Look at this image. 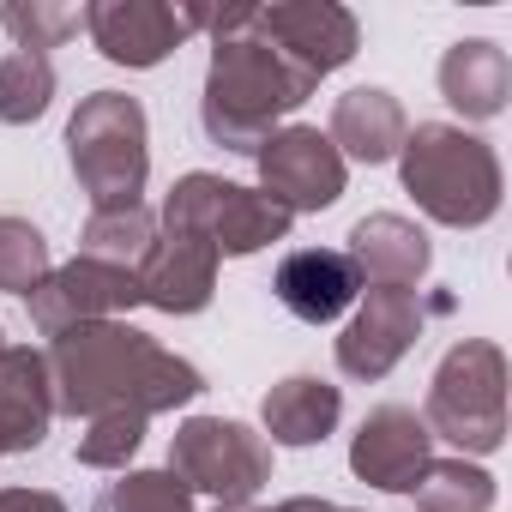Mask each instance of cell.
I'll return each mask as SVG.
<instances>
[{"mask_svg":"<svg viewBox=\"0 0 512 512\" xmlns=\"http://www.w3.org/2000/svg\"><path fill=\"white\" fill-rule=\"evenodd\" d=\"M49 362V386H55V416H163L181 410L205 392V374L163 350L151 332L127 326V320H91L73 326L61 338H49L43 350Z\"/></svg>","mask_w":512,"mask_h":512,"instance_id":"obj_1","label":"cell"},{"mask_svg":"<svg viewBox=\"0 0 512 512\" xmlns=\"http://www.w3.org/2000/svg\"><path fill=\"white\" fill-rule=\"evenodd\" d=\"M211 67H205V91H199V127L211 145L253 157L290 109H302L320 79H308L260 25L253 7H223L211 13Z\"/></svg>","mask_w":512,"mask_h":512,"instance_id":"obj_2","label":"cell"},{"mask_svg":"<svg viewBox=\"0 0 512 512\" xmlns=\"http://www.w3.org/2000/svg\"><path fill=\"white\" fill-rule=\"evenodd\" d=\"M404 193L446 229H482L500 211V157L452 121H416L398 145Z\"/></svg>","mask_w":512,"mask_h":512,"instance_id":"obj_3","label":"cell"},{"mask_svg":"<svg viewBox=\"0 0 512 512\" xmlns=\"http://www.w3.org/2000/svg\"><path fill=\"white\" fill-rule=\"evenodd\" d=\"M67 163L91 199V211H127L145 205V175H151V133L145 109L127 91H91L73 121H67Z\"/></svg>","mask_w":512,"mask_h":512,"instance_id":"obj_4","label":"cell"},{"mask_svg":"<svg viewBox=\"0 0 512 512\" xmlns=\"http://www.w3.org/2000/svg\"><path fill=\"white\" fill-rule=\"evenodd\" d=\"M422 422L434 440L458 446V458L500 452L506 446V356H500V344H488V338L452 344L428 380Z\"/></svg>","mask_w":512,"mask_h":512,"instance_id":"obj_5","label":"cell"},{"mask_svg":"<svg viewBox=\"0 0 512 512\" xmlns=\"http://www.w3.org/2000/svg\"><path fill=\"white\" fill-rule=\"evenodd\" d=\"M290 211L272 205L260 187H241V181H223V175H181L157 211V229H175V235H199L211 241L217 260H247V253H260L272 241L290 235Z\"/></svg>","mask_w":512,"mask_h":512,"instance_id":"obj_6","label":"cell"},{"mask_svg":"<svg viewBox=\"0 0 512 512\" xmlns=\"http://www.w3.org/2000/svg\"><path fill=\"white\" fill-rule=\"evenodd\" d=\"M169 470L193 488V494H217V500H253L272 482V440L253 434L247 422H223V416H187L169 440Z\"/></svg>","mask_w":512,"mask_h":512,"instance_id":"obj_7","label":"cell"},{"mask_svg":"<svg viewBox=\"0 0 512 512\" xmlns=\"http://www.w3.org/2000/svg\"><path fill=\"white\" fill-rule=\"evenodd\" d=\"M205 25H211L205 7H163V0H91L85 7V31H91L97 55L115 67H133V73L163 67Z\"/></svg>","mask_w":512,"mask_h":512,"instance_id":"obj_8","label":"cell"},{"mask_svg":"<svg viewBox=\"0 0 512 512\" xmlns=\"http://www.w3.org/2000/svg\"><path fill=\"white\" fill-rule=\"evenodd\" d=\"M253 163H260V193L272 205H284L290 217L296 211H326L350 187V163L338 157V145L320 127H278L253 151Z\"/></svg>","mask_w":512,"mask_h":512,"instance_id":"obj_9","label":"cell"},{"mask_svg":"<svg viewBox=\"0 0 512 512\" xmlns=\"http://www.w3.org/2000/svg\"><path fill=\"white\" fill-rule=\"evenodd\" d=\"M31 326L43 338H61L73 326H91V320H121L127 308H139V278L127 266H103V260H67L55 266L31 296Z\"/></svg>","mask_w":512,"mask_h":512,"instance_id":"obj_10","label":"cell"},{"mask_svg":"<svg viewBox=\"0 0 512 512\" xmlns=\"http://www.w3.org/2000/svg\"><path fill=\"white\" fill-rule=\"evenodd\" d=\"M253 25H260L308 79H326V73L350 67L356 49H362V25L338 0H272V7H253Z\"/></svg>","mask_w":512,"mask_h":512,"instance_id":"obj_11","label":"cell"},{"mask_svg":"<svg viewBox=\"0 0 512 512\" xmlns=\"http://www.w3.org/2000/svg\"><path fill=\"white\" fill-rule=\"evenodd\" d=\"M428 464H434V434L410 404H374L350 434V470L380 494H410Z\"/></svg>","mask_w":512,"mask_h":512,"instance_id":"obj_12","label":"cell"},{"mask_svg":"<svg viewBox=\"0 0 512 512\" xmlns=\"http://www.w3.org/2000/svg\"><path fill=\"white\" fill-rule=\"evenodd\" d=\"M422 326H428V308L416 290H368V302L350 314V326L338 338V368L350 380H386L410 356Z\"/></svg>","mask_w":512,"mask_h":512,"instance_id":"obj_13","label":"cell"},{"mask_svg":"<svg viewBox=\"0 0 512 512\" xmlns=\"http://www.w3.org/2000/svg\"><path fill=\"white\" fill-rule=\"evenodd\" d=\"M217 253H211V241H199V235H175V229H157V241H151V253L139 260V302L145 308H157V314H199V308H211V296H217Z\"/></svg>","mask_w":512,"mask_h":512,"instance_id":"obj_14","label":"cell"},{"mask_svg":"<svg viewBox=\"0 0 512 512\" xmlns=\"http://www.w3.org/2000/svg\"><path fill=\"white\" fill-rule=\"evenodd\" d=\"M272 296L302 326H332L356 308L362 284H356V266L344 260V247H296V253H284Z\"/></svg>","mask_w":512,"mask_h":512,"instance_id":"obj_15","label":"cell"},{"mask_svg":"<svg viewBox=\"0 0 512 512\" xmlns=\"http://www.w3.org/2000/svg\"><path fill=\"white\" fill-rule=\"evenodd\" d=\"M344 260L356 266V284L368 290H416L428 278V235L398 217V211H374L350 229V247H344Z\"/></svg>","mask_w":512,"mask_h":512,"instance_id":"obj_16","label":"cell"},{"mask_svg":"<svg viewBox=\"0 0 512 512\" xmlns=\"http://www.w3.org/2000/svg\"><path fill=\"white\" fill-rule=\"evenodd\" d=\"M55 422V386L49 362L31 344L0 350V458L7 452H37Z\"/></svg>","mask_w":512,"mask_h":512,"instance_id":"obj_17","label":"cell"},{"mask_svg":"<svg viewBox=\"0 0 512 512\" xmlns=\"http://www.w3.org/2000/svg\"><path fill=\"white\" fill-rule=\"evenodd\" d=\"M404 133H410V115H404V103L392 97V91H380V85H356V91H344L338 103H332V127H326V139L338 145V157L344 163H392L398 157V145H404Z\"/></svg>","mask_w":512,"mask_h":512,"instance_id":"obj_18","label":"cell"},{"mask_svg":"<svg viewBox=\"0 0 512 512\" xmlns=\"http://www.w3.org/2000/svg\"><path fill=\"white\" fill-rule=\"evenodd\" d=\"M440 97L464 115V121H494L512 97V61L500 43L488 37H458L440 55Z\"/></svg>","mask_w":512,"mask_h":512,"instance_id":"obj_19","label":"cell"},{"mask_svg":"<svg viewBox=\"0 0 512 512\" xmlns=\"http://www.w3.org/2000/svg\"><path fill=\"white\" fill-rule=\"evenodd\" d=\"M344 416V392L320 374H290L266 392L260 404V428L272 434V446H320Z\"/></svg>","mask_w":512,"mask_h":512,"instance_id":"obj_20","label":"cell"},{"mask_svg":"<svg viewBox=\"0 0 512 512\" xmlns=\"http://www.w3.org/2000/svg\"><path fill=\"white\" fill-rule=\"evenodd\" d=\"M416 512H494V476L470 458H434L416 488H410Z\"/></svg>","mask_w":512,"mask_h":512,"instance_id":"obj_21","label":"cell"},{"mask_svg":"<svg viewBox=\"0 0 512 512\" xmlns=\"http://www.w3.org/2000/svg\"><path fill=\"white\" fill-rule=\"evenodd\" d=\"M151 241H157V211H145V205H127V211H91V217H85V235H79L85 260L127 266V272H139V260L151 253Z\"/></svg>","mask_w":512,"mask_h":512,"instance_id":"obj_22","label":"cell"},{"mask_svg":"<svg viewBox=\"0 0 512 512\" xmlns=\"http://www.w3.org/2000/svg\"><path fill=\"white\" fill-rule=\"evenodd\" d=\"M55 103V61L49 55H0V127H31Z\"/></svg>","mask_w":512,"mask_h":512,"instance_id":"obj_23","label":"cell"},{"mask_svg":"<svg viewBox=\"0 0 512 512\" xmlns=\"http://www.w3.org/2000/svg\"><path fill=\"white\" fill-rule=\"evenodd\" d=\"M0 25H7L13 49L49 55V49H61L67 37L85 31V7H67V0H7V7H0Z\"/></svg>","mask_w":512,"mask_h":512,"instance_id":"obj_24","label":"cell"},{"mask_svg":"<svg viewBox=\"0 0 512 512\" xmlns=\"http://www.w3.org/2000/svg\"><path fill=\"white\" fill-rule=\"evenodd\" d=\"M55 272L49 241L31 217H0V290L7 296H31L43 278Z\"/></svg>","mask_w":512,"mask_h":512,"instance_id":"obj_25","label":"cell"},{"mask_svg":"<svg viewBox=\"0 0 512 512\" xmlns=\"http://www.w3.org/2000/svg\"><path fill=\"white\" fill-rule=\"evenodd\" d=\"M109 512H193V488L175 470H121Z\"/></svg>","mask_w":512,"mask_h":512,"instance_id":"obj_26","label":"cell"},{"mask_svg":"<svg viewBox=\"0 0 512 512\" xmlns=\"http://www.w3.org/2000/svg\"><path fill=\"white\" fill-rule=\"evenodd\" d=\"M145 446V416H91L79 434V464L85 470H127V458Z\"/></svg>","mask_w":512,"mask_h":512,"instance_id":"obj_27","label":"cell"},{"mask_svg":"<svg viewBox=\"0 0 512 512\" xmlns=\"http://www.w3.org/2000/svg\"><path fill=\"white\" fill-rule=\"evenodd\" d=\"M0 512H67V500L49 488H0Z\"/></svg>","mask_w":512,"mask_h":512,"instance_id":"obj_28","label":"cell"},{"mask_svg":"<svg viewBox=\"0 0 512 512\" xmlns=\"http://www.w3.org/2000/svg\"><path fill=\"white\" fill-rule=\"evenodd\" d=\"M272 512H338L332 500H320V494H290V500H278Z\"/></svg>","mask_w":512,"mask_h":512,"instance_id":"obj_29","label":"cell"},{"mask_svg":"<svg viewBox=\"0 0 512 512\" xmlns=\"http://www.w3.org/2000/svg\"><path fill=\"white\" fill-rule=\"evenodd\" d=\"M217 512H260L253 500H217Z\"/></svg>","mask_w":512,"mask_h":512,"instance_id":"obj_30","label":"cell"},{"mask_svg":"<svg viewBox=\"0 0 512 512\" xmlns=\"http://www.w3.org/2000/svg\"><path fill=\"white\" fill-rule=\"evenodd\" d=\"M0 350H7V332H0Z\"/></svg>","mask_w":512,"mask_h":512,"instance_id":"obj_31","label":"cell"},{"mask_svg":"<svg viewBox=\"0 0 512 512\" xmlns=\"http://www.w3.org/2000/svg\"><path fill=\"white\" fill-rule=\"evenodd\" d=\"M338 512H356V506H338Z\"/></svg>","mask_w":512,"mask_h":512,"instance_id":"obj_32","label":"cell"}]
</instances>
